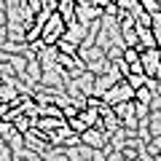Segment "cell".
<instances>
[{"mask_svg":"<svg viewBox=\"0 0 161 161\" xmlns=\"http://www.w3.org/2000/svg\"><path fill=\"white\" fill-rule=\"evenodd\" d=\"M64 32H67V22H64V16L59 11H51V16H48L46 24H43L40 40H43L46 46H57L59 38H64Z\"/></svg>","mask_w":161,"mask_h":161,"instance_id":"obj_1","label":"cell"},{"mask_svg":"<svg viewBox=\"0 0 161 161\" xmlns=\"http://www.w3.org/2000/svg\"><path fill=\"white\" fill-rule=\"evenodd\" d=\"M102 99L108 105H115V102H124V99H134V86L129 83L126 78H118L108 92L102 94Z\"/></svg>","mask_w":161,"mask_h":161,"instance_id":"obj_2","label":"cell"},{"mask_svg":"<svg viewBox=\"0 0 161 161\" xmlns=\"http://www.w3.org/2000/svg\"><path fill=\"white\" fill-rule=\"evenodd\" d=\"M105 16V8L102 6H89V3H75V22H80V24H92V22H99V19Z\"/></svg>","mask_w":161,"mask_h":161,"instance_id":"obj_3","label":"cell"},{"mask_svg":"<svg viewBox=\"0 0 161 161\" xmlns=\"http://www.w3.org/2000/svg\"><path fill=\"white\" fill-rule=\"evenodd\" d=\"M142 70L148 78H161V48H145L142 51Z\"/></svg>","mask_w":161,"mask_h":161,"instance_id":"obj_4","label":"cell"},{"mask_svg":"<svg viewBox=\"0 0 161 161\" xmlns=\"http://www.w3.org/2000/svg\"><path fill=\"white\" fill-rule=\"evenodd\" d=\"M80 142L89 145V148L102 150V148H105V142H108V132H102V129H97V126H89L86 132L80 134Z\"/></svg>","mask_w":161,"mask_h":161,"instance_id":"obj_5","label":"cell"},{"mask_svg":"<svg viewBox=\"0 0 161 161\" xmlns=\"http://www.w3.org/2000/svg\"><path fill=\"white\" fill-rule=\"evenodd\" d=\"M64 124H67V118H64V115H40L35 126L46 129V132H57V129L64 126Z\"/></svg>","mask_w":161,"mask_h":161,"instance_id":"obj_6","label":"cell"},{"mask_svg":"<svg viewBox=\"0 0 161 161\" xmlns=\"http://www.w3.org/2000/svg\"><path fill=\"white\" fill-rule=\"evenodd\" d=\"M64 38L80 46V43L86 40V24H80V22H70V24H67V32H64Z\"/></svg>","mask_w":161,"mask_h":161,"instance_id":"obj_7","label":"cell"},{"mask_svg":"<svg viewBox=\"0 0 161 161\" xmlns=\"http://www.w3.org/2000/svg\"><path fill=\"white\" fill-rule=\"evenodd\" d=\"M110 108H113V113L118 115L121 121L137 118V115H134V99H124V102H115V105H110Z\"/></svg>","mask_w":161,"mask_h":161,"instance_id":"obj_8","label":"cell"},{"mask_svg":"<svg viewBox=\"0 0 161 161\" xmlns=\"http://www.w3.org/2000/svg\"><path fill=\"white\" fill-rule=\"evenodd\" d=\"M137 38H140V51H145V48H158L156 35H153L150 27H140V24H137Z\"/></svg>","mask_w":161,"mask_h":161,"instance_id":"obj_9","label":"cell"},{"mask_svg":"<svg viewBox=\"0 0 161 161\" xmlns=\"http://www.w3.org/2000/svg\"><path fill=\"white\" fill-rule=\"evenodd\" d=\"M57 11L64 16V22H75V0H57Z\"/></svg>","mask_w":161,"mask_h":161,"instance_id":"obj_10","label":"cell"},{"mask_svg":"<svg viewBox=\"0 0 161 161\" xmlns=\"http://www.w3.org/2000/svg\"><path fill=\"white\" fill-rule=\"evenodd\" d=\"M132 16H134V22H137L140 27H153V14H150V11H145V8H142V3H140V6L132 11Z\"/></svg>","mask_w":161,"mask_h":161,"instance_id":"obj_11","label":"cell"},{"mask_svg":"<svg viewBox=\"0 0 161 161\" xmlns=\"http://www.w3.org/2000/svg\"><path fill=\"white\" fill-rule=\"evenodd\" d=\"M57 51L59 54H70V57H80V46H78V43H73V40H67V38H59Z\"/></svg>","mask_w":161,"mask_h":161,"instance_id":"obj_12","label":"cell"},{"mask_svg":"<svg viewBox=\"0 0 161 161\" xmlns=\"http://www.w3.org/2000/svg\"><path fill=\"white\" fill-rule=\"evenodd\" d=\"M134 99H137L140 105H148V108L153 105V92H150V86H148V83H142V86H137V89H134Z\"/></svg>","mask_w":161,"mask_h":161,"instance_id":"obj_13","label":"cell"},{"mask_svg":"<svg viewBox=\"0 0 161 161\" xmlns=\"http://www.w3.org/2000/svg\"><path fill=\"white\" fill-rule=\"evenodd\" d=\"M78 118L83 121L86 126H94V124L99 121V110H97V108H89V105H86V108H83V110L78 113Z\"/></svg>","mask_w":161,"mask_h":161,"instance_id":"obj_14","label":"cell"},{"mask_svg":"<svg viewBox=\"0 0 161 161\" xmlns=\"http://www.w3.org/2000/svg\"><path fill=\"white\" fill-rule=\"evenodd\" d=\"M115 22H118V30H132V27H137V22H134L132 11H121V8H118V16H115Z\"/></svg>","mask_w":161,"mask_h":161,"instance_id":"obj_15","label":"cell"},{"mask_svg":"<svg viewBox=\"0 0 161 161\" xmlns=\"http://www.w3.org/2000/svg\"><path fill=\"white\" fill-rule=\"evenodd\" d=\"M121 46H137V48H140L137 27H132V30H121Z\"/></svg>","mask_w":161,"mask_h":161,"instance_id":"obj_16","label":"cell"},{"mask_svg":"<svg viewBox=\"0 0 161 161\" xmlns=\"http://www.w3.org/2000/svg\"><path fill=\"white\" fill-rule=\"evenodd\" d=\"M121 59H124V62H129V64H134V62H140V59H142V51H140L137 46H124Z\"/></svg>","mask_w":161,"mask_h":161,"instance_id":"obj_17","label":"cell"},{"mask_svg":"<svg viewBox=\"0 0 161 161\" xmlns=\"http://www.w3.org/2000/svg\"><path fill=\"white\" fill-rule=\"evenodd\" d=\"M67 126L73 129V132H78V134H83V132H86V129H89L86 124H83V121L78 118V115H73V118H67Z\"/></svg>","mask_w":161,"mask_h":161,"instance_id":"obj_18","label":"cell"},{"mask_svg":"<svg viewBox=\"0 0 161 161\" xmlns=\"http://www.w3.org/2000/svg\"><path fill=\"white\" fill-rule=\"evenodd\" d=\"M126 80L132 83L134 89H137V86H142V83H148V75H145V73H129Z\"/></svg>","mask_w":161,"mask_h":161,"instance_id":"obj_19","label":"cell"},{"mask_svg":"<svg viewBox=\"0 0 161 161\" xmlns=\"http://www.w3.org/2000/svg\"><path fill=\"white\" fill-rule=\"evenodd\" d=\"M115 6H118L121 11H134V8L140 6V0H115Z\"/></svg>","mask_w":161,"mask_h":161,"instance_id":"obj_20","label":"cell"},{"mask_svg":"<svg viewBox=\"0 0 161 161\" xmlns=\"http://www.w3.org/2000/svg\"><path fill=\"white\" fill-rule=\"evenodd\" d=\"M140 3H142V8H145V11H150V14H158L161 11V3H158V0H140Z\"/></svg>","mask_w":161,"mask_h":161,"instance_id":"obj_21","label":"cell"},{"mask_svg":"<svg viewBox=\"0 0 161 161\" xmlns=\"http://www.w3.org/2000/svg\"><path fill=\"white\" fill-rule=\"evenodd\" d=\"M102 8H105V16H118V6H115L113 0H108Z\"/></svg>","mask_w":161,"mask_h":161,"instance_id":"obj_22","label":"cell"},{"mask_svg":"<svg viewBox=\"0 0 161 161\" xmlns=\"http://www.w3.org/2000/svg\"><path fill=\"white\" fill-rule=\"evenodd\" d=\"M11 110V102H0V121L6 118V113Z\"/></svg>","mask_w":161,"mask_h":161,"instance_id":"obj_23","label":"cell"},{"mask_svg":"<svg viewBox=\"0 0 161 161\" xmlns=\"http://www.w3.org/2000/svg\"><path fill=\"white\" fill-rule=\"evenodd\" d=\"M83 3H89V6H105L108 0H83Z\"/></svg>","mask_w":161,"mask_h":161,"instance_id":"obj_24","label":"cell"}]
</instances>
